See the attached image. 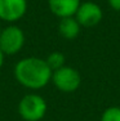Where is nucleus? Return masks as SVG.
<instances>
[{
  "instance_id": "obj_1",
  "label": "nucleus",
  "mask_w": 120,
  "mask_h": 121,
  "mask_svg": "<svg viewBox=\"0 0 120 121\" xmlns=\"http://www.w3.org/2000/svg\"><path fill=\"white\" fill-rule=\"evenodd\" d=\"M16 77L22 85L31 89H40L52 80L53 71L47 60L30 57L19 60L16 66Z\"/></svg>"
},
{
  "instance_id": "obj_2",
  "label": "nucleus",
  "mask_w": 120,
  "mask_h": 121,
  "mask_svg": "<svg viewBox=\"0 0 120 121\" xmlns=\"http://www.w3.org/2000/svg\"><path fill=\"white\" fill-rule=\"evenodd\" d=\"M19 115L27 121H39L47 112V103L40 95L28 94L19 102Z\"/></svg>"
},
{
  "instance_id": "obj_3",
  "label": "nucleus",
  "mask_w": 120,
  "mask_h": 121,
  "mask_svg": "<svg viewBox=\"0 0 120 121\" xmlns=\"http://www.w3.org/2000/svg\"><path fill=\"white\" fill-rule=\"evenodd\" d=\"M52 80L54 85L61 91H65V93L75 91L80 86V82H81L80 73L75 68L67 67V66H63V67L58 68V70L53 71Z\"/></svg>"
},
{
  "instance_id": "obj_4",
  "label": "nucleus",
  "mask_w": 120,
  "mask_h": 121,
  "mask_svg": "<svg viewBox=\"0 0 120 121\" xmlns=\"http://www.w3.org/2000/svg\"><path fill=\"white\" fill-rule=\"evenodd\" d=\"M25 41L23 32L17 26H9L0 34V50L5 54H14L19 52Z\"/></svg>"
},
{
  "instance_id": "obj_5",
  "label": "nucleus",
  "mask_w": 120,
  "mask_h": 121,
  "mask_svg": "<svg viewBox=\"0 0 120 121\" xmlns=\"http://www.w3.org/2000/svg\"><path fill=\"white\" fill-rule=\"evenodd\" d=\"M103 13L98 4L93 1L80 3L78 10L75 13V18L79 22L80 26L84 27H93L101 22Z\"/></svg>"
},
{
  "instance_id": "obj_6",
  "label": "nucleus",
  "mask_w": 120,
  "mask_h": 121,
  "mask_svg": "<svg viewBox=\"0 0 120 121\" xmlns=\"http://www.w3.org/2000/svg\"><path fill=\"white\" fill-rule=\"evenodd\" d=\"M26 0H0V18L4 21H17L26 12Z\"/></svg>"
},
{
  "instance_id": "obj_7",
  "label": "nucleus",
  "mask_w": 120,
  "mask_h": 121,
  "mask_svg": "<svg viewBox=\"0 0 120 121\" xmlns=\"http://www.w3.org/2000/svg\"><path fill=\"white\" fill-rule=\"evenodd\" d=\"M48 3L52 13L59 18L75 16L80 5V0H48Z\"/></svg>"
},
{
  "instance_id": "obj_8",
  "label": "nucleus",
  "mask_w": 120,
  "mask_h": 121,
  "mask_svg": "<svg viewBox=\"0 0 120 121\" xmlns=\"http://www.w3.org/2000/svg\"><path fill=\"white\" fill-rule=\"evenodd\" d=\"M80 27L81 26L79 25V22L76 21L75 17H65V18H61L58 25V30L59 34L67 40H72L75 39L76 36L79 35L80 32Z\"/></svg>"
},
{
  "instance_id": "obj_9",
  "label": "nucleus",
  "mask_w": 120,
  "mask_h": 121,
  "mask_svg": "<svg viewBox=\"0 0 120 121\" xmlns=\"http://www.w3.org/2000/svg\"><path fill=\"white\" fill-rule=\"evenodd\" d=\"M47 63H48V66L50 67V70L56 71V70H58V68L63 67L65 56L62 53H59V52H54V53H52L47 58Z\"/></svg>"
},
{
  "instance_id": "obj_10",
  "label": "nucleus",
  "mask_w": 120,
  "mask_h": 121,
  "mask_svg": "<svg viewBox=\"0 0 120 121\" xmlns=\"http://www.w3.org/2000/svg\"><path fill=\"white\" fill-rule=\"evenodd\" d=\"M101 121H120V107H108L102 112Z\"/></svg>"
},
{
  "instance_id": "obj_11",
  "label": "nucleus",
  "mask_w": 120,
  "mask_h": 121,
  "mask_svg": "<svg viewBox=\"0 0 120 121\" xmlns=\"http://www.w3.org/2000/svg\"><path fill=\"white\" fill-rule=\"evenodd\" d=\"M107 3L111 9H114L115 12H120V0H107Z\"/></svg>"
},
{
  "instance_id": "obj_12",
  "label": "nucleus",
  "mask_w": 120,
  "mask_h": 121,
  "mask_svg": "<svg viewBox=\"0 0 120 121\" xmlns=\"http://www.w3.org/2000/svg\"><path fill=\"white\" fill-rule=\"evenodd\" d=\"M3 60H4V53L0 50V68H1V66H3Z\"/></svg>"
},
{
  "instance_id": "obj_13",
  "label": "nucleus",
  "mask_w": 120,
  "mask_h": 121,
  "mask_svg": "<svg viewBox=\"0 0 120 121\" xmlns=\"http://www.w3.org/2000/svg\"><path fill=\"white\" fill-rule=\"evenodd\" d=\"M0 34H1V31H0Z\"/></svg>"
}]
</instances>
